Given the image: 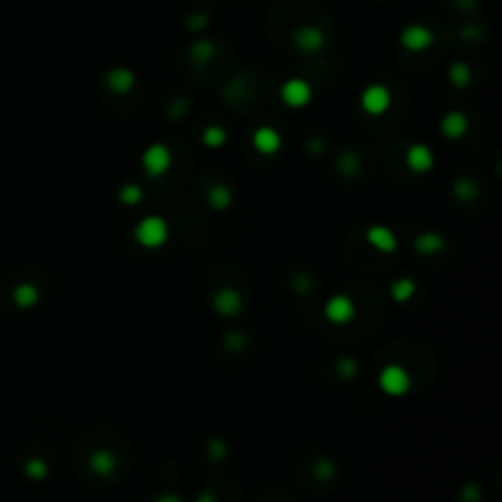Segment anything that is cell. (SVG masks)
Returning <instances> with one entry per match:
<instances>
[{"label":"cell","instance_id":"obj_1","mask_svg":"<svg viewBox=\"0 0 502 502\" xmlns=\"http://www.w3.org/2000/svg\"><path fill=\"white\" fill-rule=\"evenodd\" d=\"M135 241L145 250H157L169 241V226L162 216H145L133 231Z\"/></svg>","mask_w":502,"mask_h":502},{"label":"cell","instance_id":"obj_2","mask_svg":"<svg viewBox=\"0 0 502 502\" xmlns=\"http://www.w3.org/2000/svg\"><path fill=\"white\" fill-rule=\"evenodd\" d=\"M378 387H380L382 395H387V397H402L412 390V378H409V373L402 368V365L392 363V365H385V368L380 370Z\"/></svg>","mask_w":502,"mask_h":502},{"label":"cell","instance_id":"obj_3","mask_svg":"<svg viewBox=\"0 0 502 502\" xmlns=\"http://www.w3.org/2000/svg\"><path fill=\"white\" fill-rule=\"evenodd\" d=\"M86 468H89V473L96 478V481H111V478L118 473V468H121V458H118L116 451L101 446V448L89 451Z\"/></svg>","mask_w":502,"mask_h":502},{"label":"cell","instance_id":"obj_4","mask_svg":"<svg viewBox=\"0 0 502 502\" xmlns=\"http://www.w3.org/2000/svg\"><path fill=\"white\" fill-rule=\"evenodd\" d=\"M172 167V155H169V147L162 145V142H155L150 145L145 152H142V169L152 176V179H159L164 176Z\"/></svg>","mask_w":502,"mask_h":502},{"label":"cell","instance_id":"obj_5","mask_svg":"<svg viewBox=\"0 0 502 502\" xmlns=\"http://www.w3.org/2000/svg\"><path fill=\"white\" fill-rule=\"evenodd\" d=\"M390 106H392V94H390V89L382 86V84H370L361 94V108L373 118H380L382 113H387Z\"/></svg>","mask_w":502,"mask_h":502},{"label":"cell","instance_id":"obj_6","mask_svg":"<svg viewBox=\"0 0 502 502\" xmlns=\"http://www.w3.org/2000/svg\"><path fill=\"white\" fill-rule=\"evenodd\" d=\"M323 316H326V321L336 323V326H343V323H351L356 318V304H353L351 296L333 294L323 304Z\"/></svg>","mask_w":502,"mask_h":502},{"label":"cell","instance_id":"obj_7","mask_svg":"<svg viewBox=\"0 0 502 502\" xmlns=\"http://www.w3.org/2000/svg\"><path fill=\"white\" fill-rule=\"evenodd\" d=\"M433 42H436V35L424 25H407L399 32V44L409 52H424Z\"/></svg>","mask_w":502,"mask_h":502},{"label":"cell","instance_id":"obj_8","mask_svg":"<svg viewBox=\"0 0 502 502\" xmlns=\"http://www.w3.org/2000/svg\"><path fill=\"white\" fill-rule=\"evenodd\" d=\"M282 104L289 108H304L311 101V86L304 81V79H289V81L282 84Z\"/></svg>","mask_w":502,"mask_h":502},{"label":"cell","instance_id":"obj_9","mask_svg":"<svg viewBox=\"0 0 502 502\" xmlns=\"http://www.w3.org/2000/svg\"><path fill=\"white\" fill-rule=\"evenodd\" d=\"M404 162H407V167L412 169L414 174H429L433 169V164H436V159H433V152L429 145L414 142V145H409V150L404 152Z\"/></svg>","mask_w":502,"mask_h":502},{"label":"cell","instance_id":"obj_10","mask_svg":"<svg viewBox=\"0 0 502 502\" xmlns=\"http://www.w3.org/2000/svg\"><path fill=\"white\" fill-rule=\"evenodd\" d=\"M214 309H216V313H221V316H226V318L238 316V313L243 311L241 292H238V289H231V287L219 289V292L214 294Z\"/></svg>","mask_w":502,"mask_h":502},{"label":"cell","instance_id":"obj_11","mask_svg":"<svg viewBox=\"0 0 502 502\" xmlns=\"http://www.w3.org/2000/svg\"><path fill=\"white\" fill-rule=\"evenodd\" d=\"M253 147L260 155L272 157L282 150V135H279L275 128H270V125H262V128H258L253 133Z\"/></svg>","mask_w":502,"mask_h":502},{"label":"cell","instance_id":"obj_12","mask_svg":"<svg viewBox=\"0 0 502 502\" xmlns=\"http://www.w3.org/2000/svg\"><path fill=\"white\" fill-rule=\"evenodd\" d=\"M365 241L373 245L375 250L387 253V255L397 250V236H395V231L387 226H370L368 231H365Z\"/></svg>","mask_w":502,"mask_h":502},{"label":"cell","instance_id":"obj_13","mask_svg":"<svg viewBox=\"0 0 502 502\" xmlns=\"http://www.w3.org/2000/svg\"><path fill=\"white\" fill-rule=\"evenodd\" d=\"M294 44L301 52H318L326 44V37L318 27H299L294 32Z\"/></svg>","mask_w":502,"mask_h":502},{"label":"cell","instance_id":"obj_14","mask_svg":"<svg viewBox=\"0 0 502 502\" xmlns=\"http://www.w3.org/2000/svg\"><path fill=\"white\" fill-rule=\"evenodd\" d=\"M441 133L448 140H461L468 133V118L458 111H451L441 118Z\"/></svg>","mask_w":502,"mask_h":502},{"label":"cell","instance_id":"obj_15","mask_svg":"<svg viewBox=\"0 0 502 502\" xmlns=\"http://www.w3.org/2000/svg\"><path fill=\"white\" fill-rule=\"evenodd\" d=\"M106 86L118 96L128 94L135 86V74L130 69H111L106 74Z\"/></svg>","mask_w":502,"mask_h":502},{"label":"cell","instance_id":"obj_16","mask_svg":"<svg viewBox=\"0 0 502 502\" xmlns=\"http://www.w3.org/2000/svg\"><path fill=\"white\" fill-rule=\"evenodd\" d=\"M443 245H446V241H443L438 233L426 231V233H421V236H416L414 250L419 255H436V253H441V250H443Z\"/></svg>","mask_w":502,"mask_h":502},{"label":"cell","instance_id":"obj_17","mask_svg":"<svg viewBox=\"0 0 502 502\" xmlns=\"http://www.w3.org/2000/svg\"><path fill=\"white\" fill-rule=\"evenodd\" d=\"M13 301L20 306V309H32V306H37V301H39V289L30 282L18 284V287L13 289Z\"/></svg>","mask_w":502,"mask_h":502},{"label":"cell","instance_id":"obj_18","mask_svg":"<svg viewBox=\"0 0 502 502\" xmlns=\"http://www.w3.org/2000/svg\"><path fill=\"white\" fill-rule=\"evenodd\" d=\"M231 189L228 186H221V184H214V186H209V194H206V201H209V206L211 209H216V211H226L228 206H231Z\"/></svg>","mask_w":502,"mask_h":502},{"label":"cell","instance_id":"obj_19","mask_svg":"<svg viewBox=\"0 0 502 502\" xmlns=\"http://www.w3.org/2000/svg\"><path fill=\"white\" fill-rule=\"evenodd\" d=\"M311 476H313V481H318V483L328 485V483L336 478V466H333V461H328V458H318L316 463L311 466Z\"/></svg>","mask_w":502,"mask_h":502},{"label":"cell","instance_id":"obj_20","mask_svg":"<svg viewBox=\"0 0 502 502\" xmlns=\"http://www.w3.org/2000/svg\"><path fill=\"white\" fill-rule=\"evenodd\" d=\"M390 294L395 301H409L416 294V284L412 282V279H397V282L392 284Z\"/></svg>","mask_w":502,"mask_h":502},{"label":"cell","instance_id":"obj_21","mask_svg":"<svg viewBox=\"0 0 502 502\" xmlns=\"http://www.w3.org/2000/svg\"><path fill=\"white\" fill-rule=\"evenodd\" d=\"M448 81L453 84L456 89H463L471 84V69L463 64V61H458V64H453L448 69Z\"/></svg>","mask_w":502,"mask_h":502},{"label":"cell","instance_id":"obj_22","mask_svg":"<svg viewBox=\"0 0 502 502\" xmlns=\"http://www.w3.org/2000/svg\"><path fill=\"white\" fill-rule=\"evenodd\" d=\"M142 189L138 184H125L123 189H121V201L125 204V206H138V204L142 201Z\"/></svg>","mask_w":502,"mask_h":502},{"label":"cell","instance_id":"obj_23","mask_svg":"<svg viewBox=\"0 0 502 502\" xmlns=\"http://www.w3.org/2000/svg\"><path fill=\"white\" fill-rule=\"evenodd\" d=\"M228 140V133L224 128H206L204 130V145L209 147H224Z\"/></svg>","mask_w":502,"mask_h":502},{"label":"cell","instance_id":"obj_24","mask_svg":"<svg viewBox=\"0 0 502 502\" xmlns=\"http://www.w3.org/2000/svg\"><path fill=\"white\" fill-rule=\"evenodd\" d=\"M25 473L30 478H35V481H39V478H47L49 466H47V461H42V458H30L25 463Z\"/></svg>","mask_w":502,"mask_h":502},{"label":"cell","instance_id":"obj_25","mask_svg":"<svg viewBox=\"0 0 502 502\" xmlns=\"http://www.w3.org/2000/svg\"><path fill=\"white\" fill-rule=\"evenodd\" d=\"M191 56L196 61H209L211 56H214V44L206 42V39H204V42H196L191 47Z\"/></svg>","mask_w":502,"mask_h":502},{"label":"cell","instance_id":"obj_26","mask_svg":"<svg viewBox=\"0 0 502 502\" xmlns=\"http://www.w3.org/2000/svg\"><path fill=\"white\" fill-rule=\"evenodd\" d=\"M456 196H458L461 201H471V199L476 196V189H473V184L468 179H458L456 181Z\"/></svg>","mask_w":502,"mask_h":502},{"label":"cell","instance_id":"obj_27","mask_svg":"<svg viewBox=\"0 0 502 502\" xmlns=\"http://www.w3.org/2000/svg\"><path fill=\"white\" fill-rule=\"evenodd\" d=\"M338 373L343 375V378H351V375L358 373V368H356V363H353L351 358H341L338 361Z\"/></svg>","mask_w":502,"mask_h":502},{"label":"cell","instance_id":"obj_28","mask_svg":"<svg viewBox=\"0 0 502 502\" xmlns=\"http://www.w3.org/2000/svg\"><path fill=\"white\" fill-rule=\"evenodd\" d=\"M155 502H181V498L179 495H174V493H164V495H159Z\"/></svg>","mask_w":502,"mask_h":502},{"label":"cell","instance_id":"obj_29","mask_svg":"<svg viewBox=\"0 0 502 502\" xmlns=\"http://www.w3.org/2000/svg\"><path fill=\"white\" fill-rule=\"evenodd\" d=\"M206 20H209L206 15H201V18H191V20H189V27L199 30V27H204V22H206Z\"/></svg>","mask_w":502,"mask_h":502},{"label":"cell","instance_id":"obj_30","mask_svg":"<svg viewBox=\"0 0 502 502\" xmlns=\"http://www.w3.org/2000/svg\"><path fill=\"white\" fill-rule=\"evenodd\" d=\"M262 502H292V500H275V498H265Z\"/></svg>","mask_w":502,"mask_h":502}]
</instances>
